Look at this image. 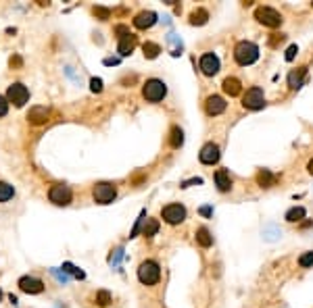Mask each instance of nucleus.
I'll list each match as a JSON object with an SVG mask.
<instances>
[{"instance_id": "nucleus-24", "label": "nucleus", "mask_w": 313, "mask_h": 308, "mask_svg": "<svg viewBox=\"0 0 313 308\" xmlns=\"http://www.w3.org/2000/svg\"><path fill=\"white\" fill-rule=\"evenodd\" d=\"M157 231H159V221L157 219H144V223H142V235L150 237V235H155Z\"/></svg>"}, {"instance_id": "nucleus-28", "label": "nucleus", "mask_w": 313, "mask_h": 308, "mask_svg": "<svg viewBox=\"0 0 313 308\" xmlns=\"http://www.w3.org/2000/svg\"><path fill=\"white\" fill-rule=\"evenodd\" d=\"M63 271H65L67 275H73L75 279H83V277H86V275H83V271L78 269V267H73L71 262H63Z\"/></svg>"}, {"instance_id": "nucleus-43", "label": "nucleus", "mask_w": 313, "mask_h": 308, "mask_svg": "<svg viewBox=\"0 0 313 308\" xmlns=\"http://www.w3.org/2000/svg\"><path fill=\"white\" fill-rule=\"evenodd\" d=\"M119 59H104V65H117Z\"/></svg>"}, {"instance_id": "nucleus-23", "label": "nucleus", "mask_w": 313, "mask_h": 308, "mask_svg": "<svg viewBox=\"0 0 313 308\" xmlns=\"http://www.w3.org/2000/svg\"><path fill=\"white\" fill-rule=\"evenodd\" d=\"M142 52L146 59H157L159 52H161V46L155 44V42H144L142 44Z\"/></svg>"}, {"instance_id": "nucleus-6", "label": "nucleus", "mask_w": 313, "mask_h": 308, "mask_svg": "<svg viewBox=\"0 0 313 308\" xmlns=\"http://www.w3.org/2000/svg\"><path fill=\"white\" fill-rule=\"evenodd\" d=\"M242 107L248 110H259L265 107V94L261 88H250L247 90V94L242 96Z\"/></svg>"}, {"instance_id": "nucleus-18", "label": "nucleus", "mask_w": 313, "mask_h": 308, "mask_svg": "<svg viewBox=\"0 0 313 308\" xmlns=\"http://www.w3.org/2000/svg\"><path fill=\"white\" fill-rule=\"evenodd\" d=\"M305 75H307V67H298V69H295V71H290V75H288V86L292 90H298V88L303 86Z\"/></svg>"}, {"instance_id": "nucleus-31", "label": "nucleus", "mask_w": 313, "mask_h": 308, "mask_svg": "<svg viewBox=\"0 0 313 308\" xmlns=\"http://www.w3.org/2000/svg\"><path fill=\"white\" fill-rule=\"evenodd\" d=\"M298 264H301L303 269L313 267V252H305V254H301V258H298Z\"/></svg>"}, {"instance_id": "nucleus-30", "label": "nucleus", "mask_w": 313, "mask_h": 308, "mask_svg": "<svg viewBox=\"0 0 313 308\" xmlns=\"http://www.w3.org/2000/svg\"><path fill=\"white\" fill-rule=\"evenodd\" d=\"M96 304H99V306H109L111 304V293L107 292V290H100L99 293H96Z\"/></svg>"}, {"instance_id": "nucleus-8", "label": "nucleus", "mask_w": 313, "mask_h": 308, "mask_svg": "<svg viewBox=\"0 0 313 308\" xmlns=\"http://www.w3.org/2000/svg\"><path fill=\"white\" fill-rule=\"evenodd\" d=\"M6 100L13 102L17 108L25 107V102L30 100V90H27L23 83H13V86H9V90H6Z\"/></svg>"}, {"instance_id": "nucleus-5", "label": "nucleus", "mask_w": 313, "mask_h": 308, "mask_svg": "<svg viewBox=\"0 0 313 308\" xmlns=\"http://www.w3.org/2000/svg\"><path fill=\"white\" fill-rule=\"evenodd\" d=\"M48 198H50V202L52 204H57V206H67L69 202H71V198H73L71 187L65 185V184L52 185L50 190H48Z\"/></svg>"}, {"instance_id": "nucleus-41", "label": "nucleus", "mask_w": 313, "mask_h": 308, "mask_svg": "<svg viewBox=\"0 0 313 308\" xmlns=\"http://www.w3.org/2000/svg\"><path fill=\"white\" fill-rule=\"evenodd\" d=\"M21 65H23V61H21V57H13V59H11V67H15V69H19Z\"/></svg>"}, {"instance_id": "nucleus-21", "label": "nucleus", "mask_w": 313, "mask_h": 308, "mask_svg": "<svg viewBox=\"0 0 313 308\" xmlns=\"http://www.w3.org/2000/svg\"><path fill=\"white\" fill-rule=\"evenodd\" d=\"M169 144H171V148H180V146L184 144V131L180 129L178 125H173L169 131Z\"/></svg>"}, {"instance_id": "nucleus-9", "label": "nucleus", "mask_w": 313, "mask_h": 308, "mask_svg": "<svg viewBox=\"0 0 313 308\" xmlns=\"http://www.w3.org/2000/svg\"><path fill=\"white\" fill-rule=\"evenodd\" d=\"M161 215H163L165 223H169V225H178V223H182L186 219V208L182 204H167Z\"/></svg>"}, {"instance_id": "nucleus-14", "label": "nucleus", "mask_w": 313, "mask_h": 308, "mask_svg": "<svg viewBox=\"0 0 313 308\" xmlns=\"http://www.w3.org/2000/svg\"><path fill=\"white\" fill-rule=\"evenodd\" d=\"M50 117V108L48 107H32L30 113H27V121L32 125H44Z\"/></svg>"}, {"instance_id": "nucleus-35", "label": "nucleus", "mask_w": 313, "mask_h": 308, "mask_svg": "<svg viewBox=\"0 0 313 308\" xmlns=\"http://www.w3.org/2000/svg\"><path fill=\"white\" fill-rule=\"evenodd\" d=\"M90 90L92 92H102V79H99V77H94V79H90Z\"/></svg>"}, {"instance_id": "nucleus-26", "label": "nucleus", "mask_w": 313, "mask_h": 308, "mask_svg": "<svg viewBox=\"0 0 313 308\" xmlns=\"http://www.w3.org/2000/svg\"><path fill=\"white\" fill-rule=\"evenodd\" d=\"M303 219H305V208L303 206H295V208H290V211L286 213V221L288 223H298Z\"/></svg>"}, {"instance_id": "nucleus-36", "label": "nucleus", "mask_w": 313, "mask_h": 308, "mask_svg": "<svg viewBox=\"0 0 313 308\" xmlns=\"http://www.w3.org/2000/svg\"><path fill=\"white\" fill-rule=\"evenodd\" d=\"M115 33H117V36H119V40H121V38H125V36H130L132 31H130L128 25H117V27H115Z\"/></svg>"}, {"instance_id": "nucleus-42", "label": "nucleus", "mask_w": 313, "mask_h": 308, "mask_svg": "<svg viewBox=\"0 0 313 308\" xmlns=\"http://www.w3.org/2000/svg\"><path fill=\"white\" fill-rule=\"evenodd\" d=\"M198 213L203 215V216H211V215H213V211H211V206H203V208H200Z\"/></svg>"}, {"instance_id": "nucleus-38", "label": "nucleus", "mask_w": 313, "mask_h": 308, "mask_svg": "<svg viewBox=\"0 0 313 308\" xmlns=\"http://www.w3.org/2000/svg\"><path fill=\"white\" fill-rule=\"evenodd\" d=\"M52 275H54V277H57V279H59V281H63V283H65V281H69V275H67V273H65V271H63V273H59L57 269H52Z\"/></svg>"}, {"instance_id": "nucleus-45", "label": "nucleus", "mask_w": 313, "mask_h": 308, "mask_svg": "<svg viewBox=\"0 0 313 308\" xmlns=\"http://www.w3.org/2000/svg\"><path fill=\"white\" fill-rule=\"evenodd\" d=\"M0 300H2V292H0Z\"/></svg>"}, {"instance_id": "nucleus-37", "label": "nucleus", "mask_w": 313, "mask_h": 308, "mask_svg": "<svg viewBox=\"0 0 313 308\" xmlns=\"http://www.w3.org/2000/svg\"><path fill=\"white\" fill-rule=\"evenodd\" d=\"M6 110H9V100L4 96H0V117H4Z\"/></svg>"}, {"instance_id": "nucleus-15", "label": "nucleus", "mask_w": 313, "mask_h": 308, "mask_svg": "<svg viewBox=\"0 0 313 308\" xmlns=\"http://www.w3.org/2000/svg\"><path fill=\"white\" fill-rule=\"evenodd\" d=\"M155 23H157V13H152V11H142L134 17L136 30H148V27H152Z\"/></svg>"}, {"instance_id": "nucleus-33", "label": "nucleus", "mask_w": 313, "mask_h": 308, "mask_svg": "<svg viewBox=\"0 0 313 308\" xmlns=\"http://www.w3.org/2000/svg\"><path fill=\"white\" fill-rule=\"evenodd\" d=\"M144 219H146V211H142V213H140V216H138V221H136V225H134V229H132V233H130V237H136V235H138V231H140V227H142V223H144Z\"/></svg>"}, {"instance_id": "nucleus-20", "label": "nucleus", "mask_w": 313, "mask_h": 308, "mask_svg": "<svg viewBox=\"0 0 313 308\" xmlns=\"http://www.w3.org/2000/svg\"><path fill=\"white\" fill-rule=\"evenodd\" d=\"M276 181H278V177L267 169H261L259 173H257V184H259L261 187H271V185H276Z\"/></svg>"}, {"instance_id": "nucleus-39", "label": "nucleus", "mask_w": 313, "mask_h": 308, "mask_svg": "<svg viewBox=\"0 0 313 308\" xmlns=\"http://www.w3.org/2000/svg\"><path fill=\"white\" fill-rule=\"evenodd\" d=\"M298 52V48L295 46V44H292L290 48H288V50H286V61H292V59H295V54Z\"/></svg>"}, {"instance_id": "nucleus-4", "label": "nucleus", "mask_w": 313, "mask_h": 308, "mask_svg": "<svg viewBox=\"0 0 313 308\" xmlns=\"http://www.w3.org/2000/svg\"><path fill=\"white\" fill-rule=\"evenodd\" d=\"M255 19L265 27H280L282 21H284L280 13H278L276 9H271V6H259V9L255 11Z\"/></svg>"}, {"instance_id": "nucleus-16", "label": "nucleus", "mask_w": 313, "mask_h": 308, "mask_svg": "<svg viewBox=\"0 0 313 308\" xmlns=\"http://www.w3.org/2000/svg\"><path fill=\"white\" fill-rule=\"evenodd\" d=\"M138 44V38L134 36V33H130V36H125L119 40V46H117V50H119L121 57H130L132 52H134V48Z\"/></svg>"}, {"instance_id": "nucleus-40", "label": "nucleus", "mask_w": 313, "mask_h": 308, "mask_svg": "<svg viewBox=\"0 0 313 308\" xmlns=\"http://www.w3.org/2000/svg\"><path fill=\"white\" fill-rule=\"evenodd\" d=\"M200 184H203V179H200V177H197V179L184 181V184H182V187H190V185H200Z\"/></svg>"}, {"instance_id": "nucleus-32", "label": "nucleus", "mask_w": 313, "mask_h": 308, "mask_svg": "<svg viewBox=\"0 0 313 308\" xmlns=\"http://www.w3.org/2000/svg\"><path fill=\"white\" fill-rule=\"evenodd\" d=\"M121 258H123V248H117V250H113V254L109 256V264L117 267V264L121 262Z\"/></svg>"}, {"instance_id": "nucleus-11", "label": "nucleus", "mask_w": 313, "mask_h": 308, "mask_svg": "<svg viewBox=\"0 0 313 308\" xmlns=\"http://www.w3.org/2000/svg\"><path fill=\"white\" fill-rule=\"evenodd\" d=\"M198 160L203 165H215L219 160V146L217 144H205L198 152Z\"/></svg>"}, {"instance_id": "nucleus-3", "label": "nucleus", "mask_w": 313, "mask_h": 308, "mask_svg": "<svg viewBox=\"0 0 313 308\" xmlns=\"http://www.w3.org/2000/svg\"><path fill=\"white\" fill-rule=\"evenodd\" d=\"M165 94H167V88H165V83L161 79H148V81L144 83V88H142V96L148 102L163 100Z\"/></svg>"}, {"instance_id": "nucleus-2", "label": "nucleus", "mask_w": 313, "mask_h": 308, "mask_svg": "<svg viewBox=\"0 0 313 308\" xmlns=\"http://www.w3.org/2000/svg\"><path fill=\"white\" fill-rule=\"evenodd\" d=\"M159 277H161V269H159V264L155 261H144L140 264V269H138V279L144 285H155L159 281Z\"/></svg>"}, {"instance_id": "nucleus-1", "label": "nucleus", "mask_w": 313, "mask_h": 308, "mask_svg": "<svg viewBox=\"0 0 313 308\" xmlns=\"http://www.w3.org/2000/svg\"><path fill=\"white\" fill-rule=\"evenodd\" d=\"M234 59L238 65L242 67H247V65H253V62L259 59V46L253 44V42H247V40H242L236 44L234 48Z\"/></svg>"}, {"instance_id": "nucleus-13", "label": "nucleus", "mask_w": 313, "mask_h": 308, "mask_svg": "<svg viewBox=\"0 0 313 308\" xmlns=\"http://www.w3.org/2000/svg\"><path fill=\"white\" fill-rule=\"evenodd\" d=\"M226 107H228V102L224 100L221 96H209L207 98V102H205V108H207V115H211V117H217V115H221L226 110Z\"/></svg>"}, {"instance_id": "nucleus-12", "label": "nucleus", "mask_w": 313, "mask_h": 308, "mask_svg": "<svg viewBox=\"0 0 313 308\" xmlns=\"http://www.w3.org/2000/svg\"><path fill=\"white\" fill-rule=\"evenodd\" d=\"M19 290L25 292V293H42L44 292V283H42L40 279H36V277L25 275V277L19 279Z\"/></svg>"}, {"instance_id": "nucleus-29", "label": "nucleus", "mask_w": 313, "mask_h": 308, "mask_svg": "<svg viewBox=\"0 0 313 308\" xmlns=\"http://www.w3.org/2000/svg\"><path fill=\"white\" fill-rule=\"evenodd\" d=\"M92 13H94V17L100 19V21L111 19V9H107V6H94Z\"/></svg>"}, {"instance_id": "nucleus-44", "label": "nucleus", "mask_w": 313, "mask_h": 308, "mask_svg": "<svg viewBox=\"0 0 313 308\" xmlns=\"http://www.w3.org/2000/svg\"><path fill=\"white\" fill-rule=\"evenodd\" d=\"M307 171H309V175H313V158L307 163Z\"/></svg>"}, {"instance_id": "nucleus-25", "label": "nucleus", "mask_w": 313, "mask_h": 308, "mask_svg": "<svg viewBox=\"0 0 313 308\" xmlns=\"http://www.w3.org/2000/svg\"><path fill=\"white\" fill-rule=\"evenodd\" d=\"M209 21V13L205 9H197V11H192V15H190V23L192 25H205Z\"/></svg>"}, {"instance_id": "nucleus-7", "label": "nucleus", "mask_w": 313, "mask_h": 308, "mask_svg": "<svg viewBox=\"0 0 313 308\" xmlns=\"http://www.w3.org/2000/svg\"><path fill=\"white\" fill-rule=\"evenodd\" d=\"M92 196H94V200L99 202V204H109V202L115 200L117 190H115L113 184H109V181H100V184L94 185Z\"/></svg>"}, {"instance_id": "nucleus-17", "label": "nucleus", "mask_w": 313, "mask_h": 308, "mask_svg": "<svg viewBox=\"0 0 313 308\" xmlns=\"http://www.w3.org/2000/svg\"><path fill=\"white\" fill-rule=\"evenodd\" d=\"M215 185H217L219 192H230L232 190V177H230V173L226 169H219L215 173Z\"/></svg>"}, {"instance_id": "nucleus-10", "label": "nucleus", "mask_w": 313, "mask_h": 308, "mask_svg": "<svg viewBox=\"0 0 313 308\" xmlns=\"http://www.w3.org/2000/svg\"><path fill=\"white\" fill-rule=\"evenodd\" d=\"M198 69L203 71V75L213 77L215 73L219 71V59L215 57V54L207 52V54H203V57H200V61H198Z\"/></svg>"}, {"instance_id": "nucleus-34", "label": "nucleus", "mask_w": 313, "mask_h": 308, "mask_svg": "<svg viewBox=\"0 0 313 308\" xmlns=\"http://www.w3.org/2000/svg\"><path fill=\"white\" fill-rule=\"evenodd\" d=\"M284 40H286V36H284V33H271V38H269V46H271V48H276L278 44H282Z\"/></svg>"}, {"instance_id": "nucleus-19", "label": "nucleus", "mask_w": 313, "mask_h": 308, "mask_svg": "<svg viewBox=\"0 0 313 308\" xmlns=\"http://www.w3.org/2000/svg\"><path fill=\"white\" fill-rule=\"evenodd\" d=\"M221 88H224V92L228 96H238L242 92V86H240V81L236 79V77H226L224 83H221Z\"/></svg>"}, {"instance_id": "nucleus-22", "label": "nucleus", "mask_w": 313, "mask_h": 308, "mask_svg": "<svg viewBox=\"0 0 313 308\" xmlns=\"http://www.w3.org/2000/svg\"><path fill=\"white\" fill-rule=\"evenodd\" d=\"M197 242H198L203 248H209V246L213 244V235L209 233L207 227H198V229H197Z\"/></svg>"}, {"instance_id": "nucleus-27", "label": "nucleus", "mask_w": 313, "mask_h": 308, "mask_svg": "<svg viewBox=\"0 0 313 308\" xmlns=\"http://www.w3.org/2000/svg\"><path fill=\"white\" fill-rule=\"evenodd\" d=\"M13 196H15V190H13V185H9L6 181H0V202L11 200Z\"/></svg>"}]
</instances>
